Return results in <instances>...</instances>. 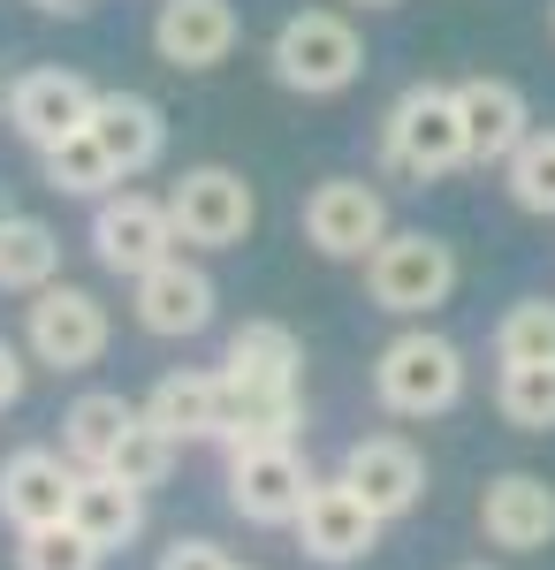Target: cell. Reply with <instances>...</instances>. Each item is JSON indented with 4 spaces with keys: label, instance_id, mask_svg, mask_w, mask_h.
Listing matches in <instances>:
<instances>
[{
    "label": "cell",
    "instance_id": "obj_1",
    "mask_svg": "<svg viewBox=\"0 0 555 570\" xmlns=\"http://www.w3.org/2000/svg\"><path fill=\"white\" fill-rule=\"evenodd\" d=\"M266 61H274V85H282V91L335 99V91L358 85V69H366V39H358V23H350L342 8H298V16L274 31Z\"/></svg>",
    "mask_w": 555,
    "mask_h": 570
},
{
    "label": "cell",
    "instance_id": "obj_2",
    "mask_svg": "<svg viewBox=\"0 0 555 570\" xmlns=\"http://www.w3.org/2000/svg\"><path fill=\"white\" fill-rule=\"evenodd\" d=\"M373 395H381L388 419H441L465 395V351L434 327H403L373 357Z\"/></svg>",
    "mask_w": 555,
    "mask_h": 570
},
{
    "label": "cell",
    "instance_id": "obj_3",
    "mask_svg": "<svg viewBox=\"0 0 555 570\" xmlns=\"http://www.w3.org/2000/svg\"><path fill=\"white\" fill-rule=\"evenodd\" d=\"M381 160L411 183H434L465 168V115H457V85H411L381 122Z\"/></svg>",
    "mask_w": 555,
    "mask_h": 570
},
{
    "label": "cell",
    "instance_id": "obj_4",
    "mask_svg": "<svg viewBox=\"0 0 555 570\" xmlns=\"http://www.w3.org/2000/svg\"><path fill=\"white\" fill-rule=\"evenodd\" d=\"M366 289H373V305L396 312V320H419V312L449 305V289H457V252L427 236V228H388V244L366 259Z\"/></svg>",
    "mask_w": 555,
    "mask_h": 570
},
{
    "label": "cell",
    "instance_id": "obj_5",
    "mask_svg": "<svg viewBox=\"0 0 555 570\" xmlns=\"http://www.w3.org/2000/svg\"><path fill=\"white\" fill-rule=\"evenodd\" d=\"M168 214H175V244L191 252H236L244 236L259 228V198L236 168H183L168 183Z\"/></svg>",
    "mask_w": 555,
    "mask_h": 570
},
{
    "label": "cell",
    "instance_id": "obj_6",
    "mask_svg": "<svg viewBox=\"0 0 555 570\" xmlns=\"http://www.w3.org/2000/svg\"><path fill=\"white\" fill-rule=\"evenodd\" d=\"M107 335H115L107 305H99L91 289H77V282H46L39 297H31V312H23V343H31V357L53 365V373L99 365V357H107Z\"/></svg>",
    "mask_w": 555,
    "mask_h": 570
},
{
    "label": "cell",
    "instance_id": "obj_7",
    "mask_svg": "<svg viewBox=\"0 0 555 570\" xmlns=\"http://www.w3.org/2000/svg\"><path fill=\"white\" fill-rule=\"evenodd\" d=\"M91 259L107 266V274H153L160 259H175V214L168 198H145V190H115V198H99L91 206Z\"/></svg>",
    "mask_w": 555,
    "mask_h": 570
},
{
    "label": "cell",
    "instance_id": "obj_8",
    "mask_svg": "<svg viewBox=\"0 0 555 570\" xmlns=\"http://www.w3.org/2000/svg\"><path fill=\"white\" fill-rule=\"evenodd\" d=\"M304 244L320 259H373L388 244V198L358 176H328L304 198Z\"/></svg>",
    "mask_w": 555,
    "mask_h": 570
},
{
    "label": "cell",
    "instance_id": "obj_9",
    "mask_svg": "<svg viewBox=\"0 0 555 570\" xmlns=\"http://www.w3.org/2000/svg\"><path fill=\"white\" fill-rule=\"evenodd\" d=\"M91 107H99V91L77 69H23L8 85V130L23 137L31 153H53L61 137L91 130Z\"/></svg>",
    "mask_w": 555,
    "mask_h": 570
},
{
    "label": "cell",
    "instance_id": "obj_10",
    "mask_svg": "<svg viewBox=\"0 0 555 570\" xmlns=\"http://www.w3.org/2000/svg\"><path fill=\"white\" fill-rule=\"evenodd\" d=\"M304 494H312V464L290 449H252V456H228V510L244 525H298Z\"/></svg>",
    "mask_w": 555,
    "mask_h": 570
},
{
    "label": "cell",
    "instance_id": "obj_11",
    "mask_svg": "<svg viewBox=\"0 0 555 570\" xmlns=\"http://www.w3.org/2000/svg\"><path fill=\"white\" fill-rule=\"evenodd\" d=\"M342 480L358 487V502L388 525V518L419 510V494H427V456L403 434H366V441L342 449Z\"/></svg>",
    "mask_w": 555,
    "mask_h": 570
},
{
    "label": "cell",
    "instance_id": "obj_12",
    "mask_svg": "<svg viewBox=\"0 0 555 570\" xmlns=\"http://www.w3.org/2000/svg\"><path fill=\"white\" fill-rule=\"evenodd\" d=\"M69 502H77V464H69V449H16V456L0 464V518L16 532L69 525Z\"/></svg>",
    "mask_w": 555,
    "mask_h": 570
},
{
    "label": "cell",
    "instance_id": "obj_13",
    "mask_svg": "<svg viewBox=\"0 0 555 570\" xmlns=\"http://www.w3.org/2000/svg\"><path fill=\"white\" fill-rule=\"evenodd\" d=\"M373 540H381V518L358 502V487L342 480H312L298 510V548L312 563H358V556H373Z\"/></svg>",
    "mask_w": 555,
    "mask_h": 570
},
{
    "label": "cell",
    "instance_id": "obj_14",
    "mask_svg": "<svg viewBox=\"0 0 555 570\" xmlns=\"http://www.w3.org/2000/svg\"><path fill=\"white\" fill-rule=\"evenodd\" d=\"M129 312H137L145 335H168V343L175 335H198V327L214 320V274L175 252V259H160L153 274L129 282Z\"/></svg>",
    "mask_w": 555,
    "mask_h": 570
},
{
    "label": "cell",
    "instance_id": "obj_15",
    "mask_svg": "<svg viewBox=\"0 0 555 570\" xmlns=\"http://www.w3.org/2000/svg\"><path fill=\"white\" fill-rule=\"evenodd\" d=\"M236 8L228 0H160L153 8V53L168 69H214L236 53Z\"/></svg>",
    "mask_w": 555,
    "mask_h": 570
},
{
    "label": "cell",
    "instance_id": "obj_16",
    "mask_svg": "<svg viewBox=\"0 0 555 570\" xmlns=\"http://www.w3.org/2000/svg\"><path fill=\"white\" fill-rule=\"evenodd\" d=\"M457 115H465V153H471V168H503L517 145L533 137L525 91H517L510 77H465V85H457Z\"/></svg>",
    "mask_w": 555,
    "mask_h": 570
},
{
    "label": "cell",
    "instance_id": "obj_17",
    "mask_svg": "<svg viewBox=\"0 0 555 570\" xmlns=\"http://www.w3.org/2000/svg\"><path fill=\"white\" fill-rule=\"evenodd\" d=\"M479 525H487L495 548H510V556H541L555 540V487L541 480V472H503V480H487Z\"/></svg>",
    "mask_w": 555,
    "mask_h": 570
},
{
    "label": "cell",
    "instance_id": "obj_18",
    "mask_svg": "<svg viewBox=\"0 0 555 570\" xmlns=\"http://www.w3.org/2000/svg\"><path fill=\"white\" fill-rule=\"evenodd\" d=\"M221 411H228V381L206 365H175L145 395V419L175 441H221Z\"/></svg>",
    "mask_w": 555,
    "mask_h": 570
},
{
    "label": "cell",
    "instance_id": "obj_19",
    "mask_svg": "<svg viewBox=\"0 0 555 570\" xmlns=\"http://www.w3.org/2000/svg\"><path fill=\"white\" fill-rule=\"evenodd\" d=\"M91 137L107 145V160L129 176H145L160 153H168V122H160V107L145 99V91H99V107H91Z\"/></svg>",
    "mask_w": 555,
    "mask_h": 570
},
{
    "label": "cell",
    "instance_id": "obj_20",
    "mask_svg": "<svg viewBox=\"0 0 555 570\" xmlns=\"http://www.w3.org/2000/svg\"><path fill=\"white\" fill-rule=\"evenodd\" d=\"M137 419H145V403H129V395H115V389H85L61 411V449H69V464H77V472H107Z\"/></svg>",
    "mask_w": 555,
    "mask_h": 570
},
{
    "label": "cell",
    "instance_id": "obj_21",
    "mask_svg": "<svg viewBox=\"0 0 555 570\" xmlns=\"http://www.w3.org/2000/svg\"><path fill=\"white\" fill-rule=\"evenodd\" d=\"M304 426V389H228L221 411V449L252 456V449H290Z\"/></svg>",
    "mask_w": 555,
    "mask_h": 570
},
{
    "label": "cell",
    "instance_id": "obj_22",
    "mask_svg": "<svg viewBox=\"0 0 555 570\" xmlns=\"http://www.w3.org/2000/svg\"><path fill=\"white\" fill-rule=\"evenodd\" d=\"M298 373H304V351L282 320H244L228 335V351H221V381L228 389H298Z\"/></svg>",
    "mask_w": 555,
    "mask_h": 570
},
{
    "label": "cell",
    "instance_id": "obj_23",
    "mask_svg": "<svg viewBox=\"0 0 555 570\" xmlns=\"http://www.w3.org/2000/svg\"><path fill=\"white\" fill-rule=\"evenodd\" d=\"M69 525L85 532L99 556H115V548H129V540H137V525H145V494H137L129 480H115V472H77Z\"/></svg>",
    "mask_w": 555,
    "mask_h": 570
},
{
    "label": "cell",
    "instance_id": "obj_24",
    "mask_svg": "<svg viewBox=\"0 0 555 570\" xmlns=\"http://www.w3.org/2000/svg\"><path fill=\"white\" fill-rule=\"evenodd\" d=\"M53 274H61V236H53L39 214H8L0 220V289L39 297Z\"/></svg>",
    "mask_w": 555,
    "mask_h": 570
},
{
    "label": "cell",
    "instance_id": "obj_25",
    "mask_svg": "<svg viewBox=\"0 0 555 570\" xmlns=\"http://www.w3.org/2000/svg\"><path fill=\"white\" fill-rule=\"evenodd\" d=\"M39 160H46V183H53L61 198H91V206H99V198H115V190H123V168L107 160V145H99L91 130L61 137L53 153H39Z\"/></svg>",
    "mask_w": 555,
    "mask_h": 570
},
{
    "label": "cell",
    "instance_id": "obj_26",
    "mask_svg": "<svg viewBox=\"0 0 555 570\" xmlns=\"http://www.w3.org/2000/svg\"><path fill=\"white\" fill-rule=\"evenodd\" d=\"M495 411L510 419L517 434H555V365H503Z\"/></svg>",
    "mask_w": 555,
    "mask_h": 570
},
{
    "label": "cell",
    "instance_id": "obj_27",
    "mask_svg": "<svg viewBox=\"0 0 555 570\" xmlns=\"http://www.w3.org/2000/svg\"><path fill=\"white\" fill-rule=\"evenodd\" d=\"M495 357L503 365H555V297H525L495 320Z\"/></svg>",
    "mask_w": 555,
    "mask_h": 570
},
{
    "label": "cell",
    "instance_id": "obj_28",
    "mask_svg": "<svg viewBox=\"0 0 555 570\" xmlns=\"http://www.w3.org/2000/svg\"><path fill=\"white\" fill-rule=\"evenodd\" d=\"M503 176H510V198L525 206V214H548L555 220V130L525 137L510 160H503Z\"/></svg>",
    "mask_w": 555,
    "mask_h": 570
},
{
    "label": "cell",
    "instance_id": "obj_29",
    "mask_svg": "<svg viewBox=\"0 0 555 570\" xmlns=\"http://www.w3.org/2000/svg\"><path fill=\"white\" fill-rule=\"evenodd\" d=\"M175 449H183L175 434H160L153 419H137V426H129V441L115 449V464H107V472H115V480H129L137 494H153V487L175 472Z\"/></svg>",
    "mask_w": 555,
    "mask_h": 570
},
{
    "label": "cell",
    "instance_id": "obj_30",
    "mask_svg": "<svg viewBox=\"0 0 555 570\" xmlns=\"http://www.w3.org/2000/svg\"><path fill=\"white\" fill-rule=\"evenodd\" d=\"M99 563H107V556H99L77 525L16 532V570H99Z\"/></svg>",
    "mask_w": 555,
    "mask_h": 570
},
{
    "label": "cell",
    "instance_id": "obj_31",
    "mask_svg": "<svg viewBox=\"0 0 555 570\" xmlns=\"http://www.w3.org/2000/svg\"><path fill=\"white\" fill-rule=\"evenodd\" d=\"M153 570H236L228 556H221L214 540H175V548H160V563Z\"/></svg>",
    "mask_w": 555,
    "mask_h": 570
},
{
    "label": "cell",
    "instance_id": "obj_32",
    "mask_svg": "<svg viewBox=\"0 0 555 570\" xmlns=\"http://www.w3.org/2000/svg\"><path fill=\"white\" fill-rule=\"evenodd\" d=\"M16 395H23V351L0 343V411H16Z\"/></svg>",
    "mask_w": 555,
    "mask_h": 570
},
{
    "label": "cell",
    "instance_id": "obj_33",
    "mask_svg": "<svg viewBox=\"0 0 555 570\" xmlns=\"http://www.w3.org/2000/svg\"><path fill=\"white\" fill-rule=\"evenodd\" d=\"M31 8H46V16H85L91 0H31Z\"/></svg>",
    "mask_w": 555,
    "mask_h": 570
},
{
    "label": "cell",
    "instance_id": "obj_34",
    "mask_svg": "<svg viewBox=\"0 0 555 570\" xmlns=\"http://www.w3.org/2000/svg\"><path fill=\"white\" fill-rule=\"evenodd\" d=\"M350 8H396V0H350Z\"/></svg>",
    "mask_w": 555,
    "mask_h": 570
},
{
    "label": "cell",
    "instance_id": "obj_35",
    "mask_svg": "<svg viewBox=\"0 0 555 570\" xmlns=\"http://www.w3.org/2000/svg\"><path fill=\"white\" fill-rule=\"evenodd\" d=\"M8 214H16V206H8V190H0V220H8Z\"/></svg>",
    "mask_w": 555,
    "mask_h": 570
},
{
    "label": "cell",
    "instance_id": "obj_36",
    "mask_svg": "<svg viewBox=\"0 0 555 570\" xmlns=\"http://www.w3.org/2000/svg\"><path fill=\"white\" fill-rule=\"evenodd\" d=\"M0 115H8V99H0Z\"/></svg>",
    "mask_w": 555,
    "mask_h": 570
},
{
    "label": "cell",
    "instance_id": "obj_37",
    "mask_svg": "<svg viewBox=\"0 0 555 570\" xmlns=\"http://www.w3.org/2000/svg\"><path fill=\"white\" fill-rule=\"evenodd\" d=\"M471 570H487V563H471Z\"/></svg>",
    "mask_w": 555,
    "mask_h": 570
}]
</instances>
